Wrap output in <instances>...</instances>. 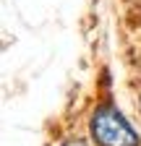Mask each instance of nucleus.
Segmentation results:
<instances>
[{
	"instance_id": "obj_1",
	"label": "nucleus",
	"mask_w": 141,
	"mask_h": 146,
	"mask_svg": "<svg viewBox=\"0 0 141 146\" xmlns=\"http://www.w3.org/2000/svg\"><path fill=\"white\" fill-rule=\"evenodd\" d=\"M92 138L99 146H138V136L115 104H102L92 115Z\"/></svg>"
},
{
	"instance_id": "obj_3",
	"label": "nucleus",
	"mask_w": 141,
	"mask_h": 146,
	"mask_svg": "<svg viewBox=\"0 0 141 146\" xmlns=\"http://www.w3.org/2000/svg\"><path fill=\"white\" fill-rule=\"evenodd\" d=\"M138 110H141V94H138Z\"/></svg>"
},
{
	"instance_id": "obj_2",
	"label": "nucleus",
	"mask_w": 141,
	"mask_h": 146,
	"mask_svg": "<svg viewBox=\"0 0 141 146\" xmlns=\"http://www.w3.org/2000/svg\"><path fill=\"white\" fill-rule=\"evenodd\" d=\"M60 146H86V141H84V138H68V141H63Z\"/></svg>"
}]
</instances>
